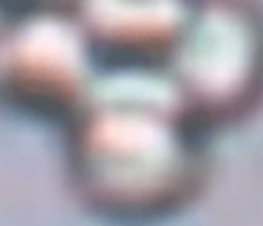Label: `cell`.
<instances>
[{"label":"cell","instance_id":"3","mask_svg":"<svg viewBox=\"0 0 263 226\" xmlns=\"http://www.w3.org/2000/svg\"><path fill=\"white\" fill-rule=\"evenodd\" d=\"M102 60L65 0H20L0 23V102L65 122Z\"/></svg>","mask_w":263,"mask_h":226},{"label":"cell","instance_id":"1","mask_svg":"<svg viewBox=\"0 0 263 226\" xmlns=\"http://www.w3.org/2000/svg\"><path fill=\"white\" fill-rule=\"evenodd\" d=\"M65 173L77 201L116 223H153L198 201L204 124L159 60L105 56L65 119Z\"/></svg>","mask_w":263,"mask_h":226},{"label":"cell","instance_id":"2","mask_svg":"<svg viewBox=\"0 0 263 226\" xmlns=\"http://www.w3.org/2000/svg\"><path fill=\"white\" fill-rule=\"evenodd\" d=\"M159 62L204 127L246 116L260 88L255 0H195Z\"/></svg>","mask_w":263,"mask_h":226},{"label":"cell","instance_id":"5","mask_svg":"<svg viewBox=\"0 0 263 226\" xmlns=\"http://www.w3.org/2000/svg\"><path fill=\"white\" fill-rule=\"evenodd\" d=\"M12 6H14V3H6V0H0V23L6 20V14L12 11Z\"/></svg>","mask_w":263,"mask_h":226},{"label":"cell","instance_id":"6","mask_svg":"<svg viewBox=\"0 0 263 226\" xmlns=\"http://www.w3.org/2000/svg\"><path fill=\"white\" fill-rule=\"evenodd\" d=\"M6 3H20V0H6Z\"/></svg>","mask_w":263,"mask_h":226},{"label":"cell","instance_id":"4","mask_svg":"<svg viewBox=\"0 0 263 226\" xmlns=\"http://www.w3.org/2000/svg\"><path fill=\"white\" fill-rule=\"evenodd\" d=\"M102 56L159 60L195 0H65Z\"/></svg>","mask_w":263,"mask_h":226}]
</instances>
